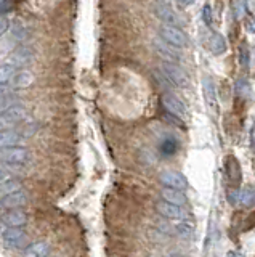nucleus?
I'll return each instance as SVG.
<instances>
[{
    "mask_svg": "<svg viewBox=\"0 0 255 257\" xmlns=\"http://www.w3.org/2000/svg\"><path fill=\"white\" fill-rule=\"evenodd\" d=\"M159 36H161L164 42H167L175 48H183L188 45V36L177 26H169V24L161 26V29H159Z\"/></svg>",
    "mask_w": 255,
    "mask_h": 257,
    "instance_id": "nucleus-1",
    "label": "nucleus"
},
{
    "mask_svg": "<svg viewBox=\"0 0 255 257\" xmlns=\"http://www.w3.org/2000/svg\"><path fill=\"white\" fill-rule=\"evenodd\" d=\"M161 72L165 76V79L169 80L172 85H177V87H186L188 85V76H186V72L183 71L178 66V64L164 61L161 64Z\"/></svg>",
    "mask_w": 255,
    "mask_h": 257,
    "instance_id": "nucleus-2",
    "label": "nucleus"
},
{
    "mask_svg": "<svg viewBox=\"0 0 255 257\" xmlns=\"http://www.w3.org/2000/svg\"><path fill=\"white\" fill-rule=\"evenodd\" d=\"M31 159V153L26 148L21 147H13V148H5L0 150V161L12 166H23L29 163Z\"/></svg>",
    "mask_w": 255,
    "mask_h": 257,
    "instance_id": "nucleus-3",
    "label": "nucleus"
},
{
    "mask_svg": "<svg viewBox=\"0 0 255 257\" xmlns=\"http://www.w3.org/2000/svg\"><path fill=\"white\" fill-rule=\"evenodd\" d=\"M26 109L17 104V106L10 108L9 111H5L0 114V132L2 131H13V127L20 124L23 119L26 117Z\"/></svg>",
    "mask_w": 255,
    "mask_h": 257,
    "instance_id": "nucleus-4",
    "label": "nucleus"
},
{
    "mask_svg": "<svg viewBox=\"0 0 255 257\" xmlns=\"http://www.w3.org/2000/svg\"><path fill=\"white\" fill-rule=\"evenodd\" d=\"M159 180H161V183L165 188H173V190H180V191L188 188L186 177L177 171H164L161 175H159Z\"/></svg>",
    "mask_w": 255,
    "mask_h": 257,
    "instance_id": "nucleus-5",
    "label": "nucleus"
},
{
    "mask_svg": "<svg viewBox=\"0 0 255 257\" xmlns=\"http://www.w3.org/2000/svg\"><path fill=\"white\" fill-rule=\"evenodd\" d=\"M164 108L167 109V112H170L172 116L175 117H186V106L178 96H175L173 93H164L162 98H161Z\"/></svg>",
    "mask_w": 255,
    "mask_h": 257,
    "instance_id": "nucleus-6",
    "label": "nucleus"
},
{
    "mask_svg": "<svg viewBox=\"0 0 255 257\" xmlns=\"http://www.w3.org/2000/svg\"><path fill=\"white\" fill-rule=\"evenodd\" d=\"M0 220L7 228H23L28 223V214L21 209H10L2 214Z\"/></svg>",
    "mask_w": 255,
    "mask_h": 257,
    "instance_id": "nucleus-7",
    "label": "nucleus"
},
{
    "mask_svg": "<svg viewBox=\"0 0 255 257\" xmlns=\"http://www.w3.org/2000/svg\"><path fill=\"white\" fill-rule=\"evenodd\" d=\"M34 60V48L28 45H21L15 48L13 53L10 55V64L15 68H25Z\"/></svg>",
    "mask_w": 255,
    "mask_h": 257,
    "instance_id": "nucleus-8",
    "label": "nucleus"
},
{
    "mask_svg": "<svg viewBox=\"0 0 255 257\" xmlns=\"http://www.w3.org/2000/svg\"><path fill=\"white\" fill-rule=\"evenodd\" d=\"M154 48H156V52L161 55L165 61H169V63H175V64H177L181 60V55H180V52L177 50V48L169 45L167 42H164L161 37L154 39Z\"/></svg>",
    "mask_w": 255,
    "mask_h": 257,
    "instance_id": "nucleus-9",
    "label": "nucleus"
},
{
    "mask_svg": "<svg viewBox=\"0 0 255 257\" xmlns=\"http://www.w3.org/2000/svg\"><path fill=\"white\" fill-rule=\"evenodd\" d=\"M26 231L23 228H7L4 233H2V239L4 243L12 247V249H17V247H21L23 244L26 243Z\"/></svg>",
    "mask_w": 255,
    "mask_h": 257,
    "instance_id": "nucleus-10",
    "label": "nucleus"
},
{
    "mask_svg": "<svg viewBox=\"0 0 255 257\" xmlns=\"http://www.w3.org/2000/svg\"><path fill=\"white\" fill-rule=\"evenodd\" d=\"M157 212L161 214L165 219H172V220H183L186 217V212L183 211L180 206H175L170 203H165V201H159L156 204Z\"/></svg>",
    "mask_w": 255,
    "mask_h": 257,
    "instance_id": "nucleus-11",
    "label": "nucleus"
},
{
    "mask_svg": "<svg viewBox=\"0 0 255 257\" xmlns=\"http://www.w3.org/2000/svg\"><path fill=\"white\" fill-rule=\"evenodd\" d=\"M28 203V195L23 190L20 191H15L12 195L5 196V198H0V207L2 209H20Z\"/></svg>",
    "mask_w": 255,
    "mask_h": 257,
    "instance_id": "nucleus-12",
    "label": "nucleus"
},
{
    "mask_svg": "<svg viewBox=\"0 0 255 257\" xmlns=\"http://www.w3.org/2000/svg\"><path fill=\"white\" fill-rule=\"evenodd\" d=\"M229 201L231 203L242 204L245 207H252V206H255V190L253 188H244L241 191H231Z\"/></svg>",
    "mask_w": 255,
    "mask_h": 257,
    "instance_id": "nucleus-13",
    "label": "nucleus"
},
{
    "mask_svg": "<svg viewBox=\"0 0 255 257\" xmlns=\"http://www.w3.org/2000/svg\"><path fill=\"white\" fill-rule=\"evenodd\" d=\"M154 12H156V16H157V18H159V20H162L165 24H169V26H177L178 18H177V15L173 13V10L170 8V5L157 4L156 8H154Z\"/></svg>",
    "mask_w": 255,
    "mask_h": 257,
    "instance_id": "nucleus-14",
    "label": "nucleus"
},
{
    "mask_svg": "<svg viewBox=\"0 0 255 257\" xmlns=\"http://www.w3.org/2000/svg\"><path fill=\"white\" fill-rule=\"evenodd\" d=\"M178 151H180V142L172 135L165 137V139L161 142V145H159V153H161L164 158L175 156Z\"/></svg>",
    "mask_w": 255,
    "mask_h": 257,
    "instance_id": "nucleus-15",
    "label": "nucleus"
},
{
    "mask_svg": "<svg viewBox=\"0 0 255 257\" xmlns=\"http://www.w3.org/2000/svg\"><path fill=\"white\" fill-rule=\"evenodd\" d=\"M161 196L165 203H170L175 206H185L186 204V196L185 193L180 191V190H173V188H162L161 191Z\"/></svg>",
    "mask_w": 255,
    "mask_h": 257,
    "instance_id": "nucleus-16",
    "label": "nucleus"
},
{
    "mask_svg": "<svg viewBox=\"0 0 255 257\" xmlns=\"http://www.w3.org/2000/svg\"><path fill=\"white\" fill-rule=\"evenodd\" d=\"M21 140H23V135L20 132L2 131V132H0V150L17 147V145H20Z\"/></svg>",
    "mask_w": 255,
    "mask_h": 257,
    "instance_id": "nucleus-17",
    "label": "nucleus"
},
{
    "mask_svg": "<svg viewBox=\"0 0 255 257\" xmlns=\"http://www.w3.org/2000/svg\"><path fill=\"white\" fill-rule=\"evenodd\" d=\"M50 246L44 243V241H36V243L29 244L25 251V257H49Z\"/></svg>",
    "mask_w": 255,
    "mask_h": 257,
    "instance_id": "nucleus-18",
    "label": "nucleus"
},
{
    "mask_svg": "<svg viewBox=\"0 0 255 257\" xmlns=\"http://www.w3.org/2000/svg\"><path fill=\"white\" fill-rule=\"evenodd\" d=\"M204 96H205V101L209 104L210 109H217V90H215V84L210 77H205L204 79Z\"/></svg>",
    "mask_w": 255,
    "mask_h": 257,
    "instance_id": "nucleus-19",
    "label": "nucleus"
},
{
    "mask_svg": "<svg viewBox=\"0 0 255 257\" xmlns=\"http://www.w3.org/2000/svg\"><path fill=\"white\" fill-rule=\"evenodd\" d=\"M13 87L15 88H28L34 82V74L31 71H20L13 77Z\"/></svg>",
    "mask_w": 255,
    "mask_h": 257,
    "instance_id": "nucleus-20",
    "label": "nucleus"
},
{
    "mask_svg": "<svg viewBox=\"0 0 255 257\" xmlns=\"http://www.w3.org/2000/svg\"><path fill=\"white\" fill-rule=\"evenodd\" d=\"M15 74H17V68L13 66L10 63H5V64H0V85H7L13 80Z\"/></svg>",
    "mask_w": 255,
    "mask_h": 257,
    "instance_id": "nucleus-21",
    "label": "nucleus"
},
{
    "mask_svg": "<svg viewBox=\"0 0 255 257\" xmlns=\"http://www.w3.org/2000/svg\"><path fill=\"white\" fill-rule=\"evenodd\" d=\"M210 47H212V52L215 55H221L226 52V40L221 34L218 32H213L212 34V39H210Z\"/></svg>",
    "mask_w": 255,
    "mask_h": 257,
    "instance_id": "nucleus-22",
    "label": "nucleus"
},
{
    "mask_svg": "<svg viewBox=\"0 0 255 257\" xmlns=\"http://www.w3.org/2000/svg\"><path fill=\"white\" fill-rule=\"evenodd\" d=\"M20 190H21V183L18 180H5L0 183V198H5Z\"/></svg>",
    "mask_w": 255,
    "mask_h": 257,
    "instance_id": "nucleus-23",
    "label": "nucleus"
},
{
    "mask_svg": "<svg viewBox=\"0 0 255 257\" xmlns=\"http://www.w3.org/2000/svg\"><path fill=\"white\" fill-rule=\"evenodd\" d=\"M175 230H177L181 236H185V238H188V236H191L193 235V225H189L188 223V220H178L177 223H175Z\"/></svg>",
    "mask_w": 255,
    "mask_h": 257,
    "instance_id": "nucleus-24",
    "label": "nucleus"
},
{
    "mask_svg": "<svg viewBox=\"0 0 255 257\" xmlns=\"http://www.w3.org/2000/svg\"><path fill=\"white\" fill-rule=\"evenodd\" d=\"M234 88H236V93H237L239 96H249L250 92H252V88H250L249 82H247L245 79H237Z\"/></svg>",
    "mask_w": 255,
    "mask_h": 257,
    "instance_id": "nucleus-25",
    "label": "nucleus"
},
{
    "mask_svg": "<svg viewBox=\"0 0 255 257\" xmlns=\"http://www.w3.org/2000/svg\"><path fill=\"white\" fill-rule=\"evenodd\" d=\"M13 106H17V98H15L13 95L7 93L5 96H2V98H0V114H2V112H5V111H9Z\"/></svg>",
    "mask_w": 255,
    "mask_h": 257,
    "instance_id": "nucleus-26",
    "label": "nucleus"
},
{
    "mask_svg": "<svg viewBox=\"0 0 255 257\" xmlns=\"http://www.w3.org/2000/svg\"><path fill=\"white\" fill-rule=\"evenodd\" d=\"M17 5V0H0V16H5L7 13H12Z\"/></svg>",
    "mask_w": 255,
    "mask_h": 257,
    "instance_id": "nucleus-27",
    "label": "nucleus"
},
{
    "mask_svg": "<svg viewBox=\"0 0 255 257\" xmlns=\"http://www.w3.org/2000/svg\"><path fill=\"white\" fill-rule=\"evenodd\" d=\"M239 61H241L242 66H247V64H249V52H247L245 45H242L241 50H239Z\"/></svg>",
    "mask_w": 255,
    "mask_h": 257,
    "instance_id": "nucleus-28",
    "label": "nucleus"
},
{
    "mask_svg": "<svg viewBox=\"0 0 255 257\" xmlns=\"http://www.w3.org/2000/svg\"><path fill=\"white\" fill-rule=\"evenodd\" d=\"M9 29H10V21L7 20L5 16H0V37H2Z\"/></svg>",
    "mask_w": 255,
    "mask_h": 257,
    "instance_id": "nucleus-29",
    "label": "nucleus"
},
{
    "mask_svg": "<svg viewBox=\"0 0 255 257\" xmlns=\"http://www.w3.org/2000/svg\"><path fill=\"white\" fill-rule=\"evenodd\" d=\"M202 18L207 24H212V10H210V7L209 5H205L204 7V10H202Z\"/></svg>",
    "mask_w": 255,
    "mask_h": 257,
    "instance_id": "nucleus-30",
    "label": "nucleus"
},
{
    "mask_svg": "<svg viewBox=\"0 0 255 257\" xmlns=\"http://www.w3.org/2000/svg\"><path fill=\"white\" fill-rule=\"evenodd\" d=\"M244 15V0H237L236 2V16L237 18H241Z\"/></svg>",
    "mask_w": 255,
    "mask_h": 257,
    "instance_id": "nucleus-31",
    "label": "nucleus"
},
{
    "mask_svg": "<svg viewBox=\"0 0 255 257\" xmlns=\"http://www.w3.org/2000/svg\"><path fill=\"white\" fill-rule=\"evenodd\" d=\"M9 179V172L5 171V167H0V183Z\"/></svg>",
    "mask_w": 255,
    "mask_h": 257,
    "instance_id": "nucleus-32",
    "label": "nucleus"
},
{
    "mask_svg": "<svg viewBox=\"0 0 255 257\" xmlns=\"http://www.w3.org/2000/svg\"><path fill=\"white\" fill-rule=\"evenodd\" d=\"M247 31L249 32H255V21L253 20H247Z\"/></svg>",
    "mask_w": 255,
    "mask_h": 257,
    "instance_id": "nucleus-33",
    "label": "nucleus"
},
{
    "mask_svg": "<svg viewBox=\"0 0 255 257\" xmlns=\"http://www.w3.org/2000/svg\"><path fill=\"white\" fill-rule=\"evenodd\" d=\"M226 257H244L241 252H237V251H229L228 254H226Z\"/></svg>",
    "mask_w": 255,
    "mask_h": 257,
    "instance_id": "nucleus-34",
    "label": "nucleus"
},
{
    "mask_svg": "<svg viewBox=\"0 0 255 257\" xmlns=\"http://www.w3.org/2000/svg\"><path fill=\"white\" fill-rule=\"evenodd\" d=\"M7 95V85H0V98Z\"/></svg>",
    "mask_w": 255,
    "mask_h": 257,
    "instance_id": "nucleus-35",
    "label": "nucleus"
},
{
    "mask_svg": "<svg viewBox=\"0 0 255 257\" xmlns=\"http://www.w3.org/2000/svg\"><path fill=\"white\" fill-rule=\"evenodd\" d=\"M178 2H180V5H191L194 0H178Z\"/></svg>",
    "mask_w": 255,
    "mask_h": 257,
    "instance_id": "nucleus-36",
    "label": "nucleus"
},
{
    "mask_svg": "<svg viewBox=\"0 0 255 257\" xmlns=\"http://www.w3.org/2000/svg\"><path fill=\"white\" fill-rule=\"evenodd\" d=\"M169 257H185V255H183V254H180V252H172Z\"/></svg>",
    "mask_w": 255,
    "mask_h": 257,
    "instance_id": "nucleus-37",
    "label": "nucleus"
},
{
    "mask_svg": "<svg viewBox=\"0 0 255 257\" xmlns=\"http://www.w3.org/2000/svg\"><path fill=\"white\" fill-rule=\"evenodd\" d=\"M157 2H159V4H165V5H169L170 0H157Z\"/></svg>",
    "mask_w": 255,
    "mask_h": 257,
    "instance_id": "nucleus-38",
    "label": "nucleus"
}]
</instances>
